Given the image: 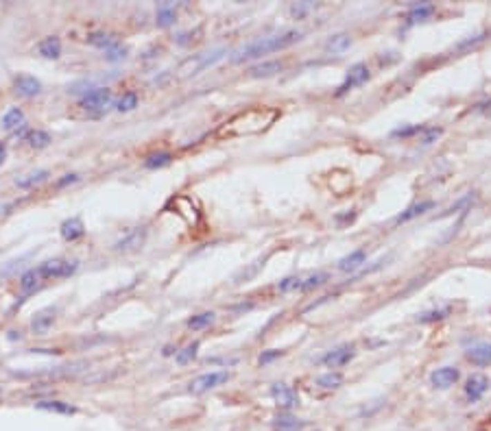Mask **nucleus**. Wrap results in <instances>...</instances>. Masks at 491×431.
Wrapping results in <instances>:
<instances>
[{"label": "nucleus", "mask_w": 491, "mask_h": 431, "mask_svg": "<svg viewBox=\"0 0 491 431\" xmlns=\"http://www.w3.org/2000/svg\"><path fill=\"white\" fill-rule=\"evenodd\" d=\"M447 314H450V308L432 310V312H426V314L417 316V323H434V321H441V318H445Z\"/></svg>", "instance_id": "obj_37"}, {"label": "nucleus", "mask_w": 491, "mask_h": 431, "mask_svg": "<svg viewBox=\"0 0 491 431\" xmlns=\"http://www.w3.org/2000/svg\"><path fill=\"white\" fill-rule=\"evenodd\" d=\"M144 235H146L144 229H135V231H131L125 240L116 242V251H131V248H138V246L144 242Z\"/></svg>", "instance_id": "obj_25"}, {"label": "nucleus", "mask_w": 491, "mask_h": 431, "mask_svg": "<svg viewBox=\"0 0 491 431\" xmlns=\"http://www.w3.org/2000/svg\"><path fill=\"white\" fill-rule=\"evenodd\" d=\"M302 277H289V279H284L278 283V290L280 292H297V290H302Z\"/></svg>", "instance_id": "obj_38"}, {"label": "nucleus", "mask_w": 491, "mask_h": 431, "mask_svg": "<svg viewBox=\"0 0 491 431\" xmlns=\"http://www.w3.org/2000/svg\"><path fill=\"white\" fill-rule=\"evenodd\" d=\"M11 340H20V333H16V331H11V336H9Z\"/></svg>", "instance_id": "obj_46"}, {"label": "nucleus", "mask_w": 491, "mask_h": 431, "mask_svg": "<svg viewBox=\"0 0 491 431\" xmlns=\"http://www.w3.org/2000/svg\"><path fill=\"white\" fill-rule=\"evenodd\" d=\"M271 399L276 401V405L280 410H286V412L299 405V394L286 383H273L271 385Z\"/></svg>", "instance_id": "obj_7"}, {"label": "nucleus", "mask_w": 491, "mask_h": 431, "mask_svg": "<svg viewBox=\"0 0 491 431\" xmlns=\"http://www.w3.org/2000/svg\"><path fill=\"white\" fill-rule=\"evenodd\" d=\"M39 279H42V277L37 274V270H35V268L26 270V272L20 277V290H22V292H26V294H29V292H33V290L39 285Z\"/></svg>", "instance_id": "obj_31"}, {"label": "nucleus", "mask_w": 491, "mask_h": 431, "mask_svg": "<svg viewBox=\"0 0 491 431\" xmlns=\"http://www.w3.org/2000/svg\"><path fill=\"white\" fill-rule=\"evenodd\" d=\"M26 142H29L33 148H46L52 142V137H50L48 131L35 129V131H29V135H26Z\"/></svg>", "instance_id": "obj_30"}, {"label": "nucleus", "mask_w": 491, "mask_h": 431, "mask_svg": "<svg viewBox=\"0 0 491 431\" xmlns=\"http://www.w3.org/2000/svg\"><path fill=\"white\" fill-rule=\"evenodd\" d=\"M459 379H461V372H459V368H454V366L436 368V370L430 374V383H432L434 388H439V390H447V388H452Z\"/></svg>", "instance_id": "obj_8"}, {"label": "nucleus", "mask_w": 491, "mask_h": 431, "mask_svg": "<svg viewBox=\"0 0 491 431\" xmlns=\"http://www.w3.org/2000/svg\"><path fill=\"white\" fill-rule=\"evenodd\" d=\"M112 103V90L107 88H94L81 96V107L88 111H103Z\"/></svg>", "instance_id": "obj_6"}, {"label": "nucleus", "mask_w": 491, "mask_h": 431, "mask_svg": "<svg viewBox=\"0 0 491 431\" xmlns=\"http://www.w3.org/2000/svg\"><path fill=\"white\" fill-rule=\"evenodd\" d=\"M79 268L77 261H68V259H48L44 263H39L37 274L42 279H66V277H73Z\"/></svg>", "instance_id": "obj_3"}, {"label": "nucleus", "mask_w": 491, "mask_h": 431, "mask_svg": "<svg viewBox=\"0 0 491 431\" xmlns=\"http://www.w3.org/2000/svg\"><path fill=\"white\" fill-rule=\"evenodd\" d=\"M125 57H127V48L120 46V44H116L109 50H105V59L107 61H120V59H125Z\"/></svg>", "instance_id": "obj_39"}, {"label": "nucleus", "mask_w": 491, "mask_h": 431, "mask_svg": "<svg viewBox=\"0 0 491 431\" xmlns=\"http://www.w3.org/2000/svg\"><path fill=\"white\" fill-rule=\"evenodd\" d=\"M465 357L474 366H489L491 364V344H476L468 349Z\"/></svg>", "instance_id": "obj_15"}, {"label": "nucleus", "mask_w": 491, "mask_h": 431, "mask_svg": "<svg viewBox=\"0 0 491 431\" xmlns=\"http://www.w3.org/2000/svg\"><path fill=\"white\" fill-rule=\"evenodd\" d=\"M135 107H138V94H135V92L122 94L120 101H118V105H116V109L122 111V114H127V111H133Z\"/></svg>", "instance_id": "obj_34"}, {"label": "nucleus", "mask_w": 491, "mask_h": 431, "mask_svg": "<svg viewBox=\"0 0 491 431\" xmlns=\"http://www.w3.org/2000/svg\"><path fill=\"white\" fill-rule=\"evenodd\" d=\"M155 18H157V20H155L157 26H162V29H166V26L175 24V20H177V11H175L173 5L162 3L160 9H157V16H155Z\"/></svg>", "instance_id": "obj_27"}, {"label": "nucleus", "mask_w": 491, "mask_h": 431, "mask_svg": "<svg viewBox=\"0 0 491 431\" xmlns=\"http://www.w3.org/2000/svg\"><path fill=\"white\" fill-rule=\"evenodd\" d=\"M13 86H16V92L20 96H24V99H33V96H37L39 92H42V83L31 74H20Z\"/></svg>", "instance_id": "obj_10"}, {"label": "nucleus", "mask_w": 491, "mask_h": 431, "mask_svg": "<svg viewBox=\"0 0 491 431\" xmlns=\"http://www.w3.org/2000/svg\"><path fill=\"white\" fill-rule=\"evenodd\" d=\"M365 259H367V253L358 248V251H354V253L345 255L343 259L338 261V270H340V272H354V270H358V268L363 266Z\"/></svg>", "instance_id": "obj_17"}, {"label": "nucleus", "mask_w": 491, "mask_h": 431, "mask_svg": "<svg viewBox=\"0 0 491 431\" xmlns=\"http://www.w3.org/2000/svg\"><path fill=\"white\" fill-rule=\"evenodd\" d=\"M0 392H3V388H0Z\"/></svg>", "instance_id": "obj_47"}, {"label": "nucleus", "mask_w": 491, "mask_h": 431, "mask_svg": "<svg viewBox=\"0 0 491 431\" xmlns=\"http://www.w3.org/2000/svg\"><path fill=\"white\" fill-rule=\"evenodd\" d=\"M441 129L439 127H424V129H421V137H419V140H421V144H432V142H436V140H439V137H441Z\"/></svg>", "instance_id": "obj_36"}, {"label": "nucleus", "mask_w": 491, "mask_h": 431, "mask_svg": "<svg viewBox=\"0 0 491 431\" xmlns=\"http://www.w3.org/2000/svg\"><path fill=\"white\" fill-rule=\"evenodd\" d=\"M22 124H24V114H22V109H18V107L9 109L7 114H5V118H3V127H5L7 131L20 129Z\"/></svg>", "instance_id": "obj_29"}, {"label": "nucleus", "mask_w": 491, "mask_h": 431, "mask_svg": "<svg viewBox=\"0 0 491 431\" xmlns=\"http://www.w3.org/2000/svg\"><path fill=\"white\" fill-rule=\"evenodd\" d=\"M282 68H284L282 61H264V63L253 66L251 70H249V74H251L253 79H260V77H273V74L282 72Z\"/></svg>", "instance_id": "obj_23"}, {"label": "nucleus", "mask_w": 491, "mask_h": 431, "mask_svg": "<svg viewBox=\"0 0 491 431\" xmlns=\"http://www.w3.org/2000/svg\"><path fill=\"white\" fill-rule=\"evenodd\" d=\"M354 218H356V212H352V214H345V216H336V222H343V220L352 222Z\"/></svg>", "instance_id": "obj_45"}, {"label": "nucleus", "mask_w": 491, "mask_h": 431, "mask_svg": "<svg viewBox=\"0 0 491 431\" xmlns=\"http://www.w3.org/2000/svg\"><path fill=\"white\" fill-rule=\"evenodd\" d=\"M59 233H61V238L66 242H75L79 238H84L86 227H84V222H81V218H68V220L61 222Z\"/></svg>", "instance_id": "obj_13"}, {"label": "nucleus", "mask_w": 491, "mask_h": 431, "mask_svg": "<svg viewBox=\"0 0 491 431\" xmlns=\"http://www.w3.org/2000/svg\"><path fill=\"white\" fill-rule=\"evenodd\" d=\"M312 9H315V5H312V3H297V5L291 7V16L297 18V20H302L306 13L312 11Z\"/></svg>", "instance_id": "obj_40"}, {"label": "nucleus", "mask_w": 491, "mask_h": 431, "mask_svg": "<svg viewBox=\"0 0 491 431\" xmlns=\"http://www.w3.org/2000/svg\"><path fill=\"white\" fill-rule=\"evenodd\" d=\"M79 181V174H64V179H59L57 181V188H66V186H70V183H77Z\"/></svg>", "instance_id": "obj_43"}, {"label": "nucleus", "mask_w": 491, "mask_h": 431, "mask_svg": "<svg viewBox=\"0 0 491 431\" xmlns=\"http://www.w3.org/2000/svg\"><path fill=\"white\" fill-rule=\"evenodd\" d=\"M317 385L323 388V390H336V388L343 385V374L340 372H325L321 377H317Z\"/></svg>", "instance_id": "obj_28"}, {"label": "nucleus", "mask_w": 491, "mask_h": 431, "mask_svg": "<svg viewBox=\"0 0 491 431\" xmlns=\"http://www.w3.org/2000/svg\"><path fill=\"white\" fill-rule=\"evenodd\" d=\"M48 177H50L48 170H37V172H31V174H24V177L16 179V186L22 188V190H29V188H35L39 183H44Z\"/></svg>", "instance_id": "obj_26"}, {"label": "nucleus", "mask_w": 491, "mask_h": 431, "mask_svg": "<svg viewBox=\"0 0 491 431\" xmlns=\"http://www.w3.org/2000/svg\"><path fill=\"white\" fill-rule=\"evenodd\" d=\"M173 161V155L169 150H160V152H151L146 159H144V166L148 170H157V168H166Z\"/></svg>", "instance_id": "obj_24"}, {"label": "nucleus", "mask_w": 491, "mask_h": 431, "mask_svg": "<svg viewBox=\"0 0 491 431\" xmlns=\"http://www.w3.org/2000/svg\"><path fill=\"white\" fill-rule=\"evenodd\" d=\"M432 13H434V5L419 3V5H413L411 11L406 13V20H408V24H417V22H424L426 18H430Z\"/></svg>", "instance_id": "obj_21"}, {"label": "nucleus", "mask_w": 491, "mask_h": 431, "mask_svg": "<svg viewBox=\"0 0 491 431\" xmlns=\"http://www.w3.org/2000/svg\"><path fill=\"white\" fill-rule=\"evenodd\" d=\"M229 377H231V374L227 370H212V372L201 374V377H197L195 381H190L188 390L193 392V394H206V392L214 390V388L227 383Z\"/></svg>", "instance_id": "obj_4"}, {"label": "nucleus", "mask_w": 491, "mask_h": 431, "mask_svg": "<svg viewBox=\"0 0 491 431\" xmlns=\"http://www.w3.org/2000/svg\"><path fill=\"white\" fill-rule=\"evenodd\" d=\"M349 46H352V37H349L347 33H336V35H332V37H327V41H325V50L332 52V54L345 52Z\"/></svg>", "instance_id": "obj_20"}, {"label": "nucleus", "mask_w": 491, "mask_h": 431, "mask_svg": "<svg viewBox=\"0 0 491 431\" xmlns=\"http://www.w3.org/2000/svg\"><path fill=\"white\" fill-rule=\"evenodd\" d=\"M354 355H356V349H354L352 344H343V346H338V349L325 353L321 361L327 368H340V366H345Z\"/></svg>", "instance_id": "obj_9"}, {"label": "nucleus", "mask_w": 491, "mask_h": 431, "mask_svg": "<svg viewBox=\"0 0 491 431\" xmlns=\"http://www.w3.org/2000/svg\"><path fill=\"white\" fill-rule=\"evenodd\" d=\"M52 323H55V310L48 308V310H42L33 316L31 329H33V333H37V336H44V333H48V329L52 327Z\"/></svg>", "instance_id": "obj_14"}, {"label": "nucleus", "mask_w": 491, "mask_h": 431, "mask_svg": "<svg viewBox=\"0 0 491 431\" xmlns=\"http://www.w3.org/2000/svg\"><path fill=\"white\" fill-rule=\"evenodd\" d=\"M306 427V421L297 419L291 412H280L276 419H273V429L276 431H302Z\"/></svg>", "instance_id": "obj_11"}, {"label": "nucleus", "mask_w": 491, "mask_h": 431, "mask_svg": "<svg viewBox=\"0 0 491 431\" xmlns=\"http://www.w3.org/2000/svg\"><path fill=\"white\" fill-rule=\"evenodd\" d=\"M432 207H434L432 201H421V203H417V205H411L406 212H402L398 218H395V222H398V225H402V222H408V220H413V218H417V216H424L426 212L432 210Z\"/></svg>", "instance_id": "obj_18"}, {"label": "nucleus", "mask_w": 491, "mask_h": 431, "mask_svg": "<svg viewBox=\"0 0 491 431\" xmlns=\"http://www.w3.org/2000/svg\"><path fill=\"white\" fill-rule=\"evenodd\" d=\"M214 314L212 312H203V314H197V316H193L188 321V327L193 329V331H201V329H206V327H210L212 323H214Z\"/></svg>", "instance_id": "obj_32"}, {"label": "nucleus", "mask_w": 491, "mask_h": 431, "mask_svg": "<svg viewBox=\"0 0 491 431\" xmlns=\"http://www.w3.org/2000/svg\"><path fill=\"white\" fill-rule=\"evenodd\" d=\"M369 68H367V63H354L349 70H347V77H345V81L340 83L338 86V92H336V96H343V94H347L349 90H354V88H358V86H363V83H367L369 81Z\"/></svg>", "instance_id": "obj_5"}, {"label": "nucleus", "mask_w": 491, "mask_h": 431, "mask_svg": "<svg viewBox=\"0 0 491 431\" xmlns=\"http://www.w3.org/2000/svg\"><path fill=\"white\" fill-rule=\"evenodd\" d=\"M5 159H7V144L0 142V166L5 163Z\"/></svg>", "instance_id": "obj_44"}, {"label": "nucleus", "mask_w": 491, "mask_h": 431, "mask_svg": "<svg viewBox=\"0 0 491 431\" xmlns=\"http://www.w3.org/2000/svg\"><path fill=\"white\" fill-rule=\"evenodd\" d=\"M39 54H44L46 59H59L61 57V39L59 37H44L42 41H39V46H37Z\"/></svg>", "instance_id": "obj_16"}, {"label": "nucleus", "mask_w": 491, "mask_h": 431, "mask_svg": "<svg viewBox=\"0 0 491 431\" xmlns=\"http://www.w3.org/2000/svg\"><path fill=\"white\" fill-rule=\"evenodd\" d=\"M325 281H327V274H325V272H315V274H310L308 279H304V281H302V290H299V292L315 290V288L323 285Z\"/></svg>", "instance_id": "obj_35"}, {"label": "nucleus", "mask_w": 491, "mask_h": 431, "mask_svg": "<svg viewBox=\"0 0 491 431\" xmlns=\"http://www.w3.org/2000/svg\"><path fill=\"white\" fill-rule=\"evenodd\" d=\"M280 118V111L273 107H251L247 111H240L234 118H229L218 135L223 137H242V135H253L269 129L273 122Z\"/></svg>", "instance_id": "obj_1"}, {"label": "nucleus", "mask_w": 491, "mask_h": 431, "mask_svg": "<svg viewBox=\"0 0 491 431\" xmlns=\"http://www.w3.org/2000/svg\"><path fill=\"white\" fill-rule=\"evenodd\" d=\"M421 129H424V127H417V124H415V127H400V129H395L391 135H393V137H413V135L419 137Z\"/></svg>", "instance_id": "obj_41"}, {"label": "nucleus", "mask_w": 491, "mask_h": 431, "mask_svg": "<svg viewBox=\"0 0 491 431\" xmlns=\"http://www.w3.org/2000/svg\"><path fill=\"white\" fill-rule=\"evenodd\" d=\"M278 357H282V351H267V353L260 355V364L267 366V364H271V361H276Z\"/></svg>", "instance_id": "obj_42"}, {"label": "nucleus", "mask_w": 491, "mask_h": 431, "mask_svg": "<svg viewBox=\"0 0 491 431\" xmlns=\"http://www.w3.org/2000/svg\"><path fill=\"white\" fill-rule=\"evenodd\" d=\"M487 388H489V379L483 377V374H474V377L468 379V385H465V397L470 403H476V401H481L483 394L487 392Z\"/></svg>", "instance_id": "obj_12"}, {"label": "nucleus", "mask_w": 491, "mask_h": 431, "mask_svg": "<svg viewBox=\"0 0 491 431\" xmlns=\"http://www.w3.org/2000/svg\"><path fill=\"white\" fill-rule=\"evenodd\" d=\"M35 408L44 412H52V414H77V408L64 401H39L35 403Z\"/></svg>", "instance_id": "obj_22"}, {"label": "nucleus", "mask_w": 491, "mask_h": 431, "mask_svg": "<svg viewBox=\"0 0 491 431\" xmlns=\"http://www.w3.org/2000/svg\"><path fill=\"white\" fill-rule=\"evenodd\" d=\"M304 37L302 31L297 29H289V31H282V33H276V35H267V37H260L256 41H249L247 46H242L231 61L234 63H240V61H249V59H258L262 57V54H269V52H278V50H284L293 44H297L299 39Z\"/></svg>", "instance_id": "obj_2"}, {"label": "nucleus", "mask_w": 491, "mask_h": 431, "mask_svg": "<svg viewBox=\"0 0 491 431\" xmlns=\"http://www.w3.org/2000/svg\"><path fill=\"white\" fill-rule=\"evenodd\" d=\"M86 41L90 46H97V48H103V50H109L112 46L118 44V39L112 35V33H105V31H94L86 37Z\"/></svg>", "instance_id": "obj_19"}, {"label": "nucleus", "mask_w": 491, "mask_h": 431, "mask_svg": "<svg viewBox=\"0 0 491 431\" xmlns=\"http://www.w3.org/2000/svg\"><path fill=\"white\" fill-rule=\"evenodd\" d=\"M197 353H199V342H193V344H188L186 349H182L180 353L175 355V361L180 366H186V364H190V361L197 357Z\"/></svg>", "instance_id": "obj_33"}]
</instances>
